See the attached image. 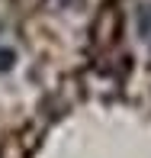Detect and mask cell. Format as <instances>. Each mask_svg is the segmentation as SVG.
<instances>
[{
    "label": "cell",
    "mask_w": 151,
    "mask_h": 158,
    "mask_svg": "<svg viewBox=\"0 0 151 158\" xmlns=\"http://www.w3.org/2000/svg\"><path fill=\"white\" fill-rule=\"evenodd\" d=\"M138 32H141V39L151 45V3L138 6Z\"/></svg>",
    "instance_id": "cell-1"
},
{
    "label": "cell",
    "mask_w": 151,
    "mask_h": 158,
    "mask_svg": "<svg viewBox=\"0 0 151 158\" xmlns=\"http://www.w3.org/2000/svg\"><path fill=\"white\" fill-rule=\"evenodd\" d=\"M13 61H16V52L13 48H0V71H10Z\"/></svg>",
    "instance_id": "cell-2"
}]
</instances>
